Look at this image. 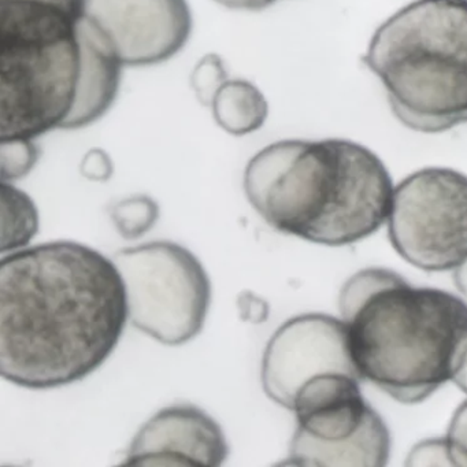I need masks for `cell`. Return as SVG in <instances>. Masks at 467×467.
<instances>
[{"label": "cell", "mask_w": 467, "mask_h": 467, "mask_svg": "<svg viewBox=\"0 0 467 467\" xmlns=\"http://www.w3.org/2000/svg\"><path fill=\"white\" fill-rule=\"evenodd\" d=\"M218 6L234 12L259 13L269 9L277 0H213Z\"/></svg>", "instance_id": "obj_23"}, {"label": "cell", "mask_w": 467, "mask_h": 467, "mask_svg": "<svg viewBox=\"0 0 467 467\" xmlns=\"http://www.w3.org/2000/svg\"><path fill=\"white\" fill-rule=\"evenodd\" d=\"M401 278L404 277L393 270L381 269V267H371V269L355 273L344 283L338 296L340 318L344 322L348 321L368 297L385 286L398 283Z\"/></svg>", "instance_id": "obj_15"}, {"label": "cell", "mask_w": 467, "mask_h": 467, "mask_svg": "<svg viewBox=\"0 0 467 467\" xmlns=\"http://www.w3.org/2000/svg\"><path fill=\"white\" fill-rule=\"evenodd\" d=\"M240 317L244 321L261 324L269 317V305L251 292H243L239 296Z\"/></svg>", "instance_id": "obj_22"}, {"label": "cell", "mask_w": 467, "mask_h": 467, "mask_svg": "<svg viewBox=\"0 0 467 467\" xmlns=\"http://www.w3.org/2000/svg\"><path fill=\"white\" fill-rule=\"evenodd\" d=\"M42 150L35 139L0 140V177L15 182L28 176L39 162Z\"/></svg>", "instance_id": "obj_17"}, {"label": "cell", "mask_w": 467, "mask_h": 467, "mask_svg": "<svg viewBox=\"0 0 467 467\" xmlns=\"http://www.w3.org/2000/svg\"><path fill=\"white\" fill-rule=\"evenodd\" d=\"M360 377L341 318L321 313L300 314L284 322L267 341L261 379L270 400L291 411L297 389L322 373Z\"/></svg>", "instance_id": "obj_9"}, {"label": "cell", "mask_w": 467, "mask_h": 467, "mask_svg": "<svg viewBox=\"0 0 467 467\" xmlns=\"http://www.w3.org/2000/svg\"><path fill=\"white\" fill-rule=\"evenodd\" d=\"M116 228L124 239H139L151 231L160 218V206L147 195H135L110 209Z\"/></svg>", "instance_id": "obj_16"}, {"label": "cell", "mask_w": 467, "mask_h": 467, "mask_svg": "<svg viewBox=\"0 0 467 467\" xmlns=\"http://www.w3.org/2000/svg\"><path fill=\"white\" fill-rule=\"evenodd\" d=\"M396 253L425 272H450L467 259V176L447 168L415 171L396 185L388 218Z\"/></svg>", "instance_id": "obj_8"}, {"label": "cell", "mask_w": 467, "mask_h": 467, "mask_svg": "<svg viewBox=\"0 0 467 467\" xmlns=\"http://www.w3.org/2000/svg\"><path fill=\"white\" fill-rule=\"evenodd\" d=\"M130 321L165 346H182L203 329L212 303L209 275L195 254L168 240L117 251Z\"/></svg>", "instance_id": "obj_7"}, {"label": "cell", "mask_w": 467, "mask_h": 467, "mask_svg": "<svg viewBox=\"0 0 467 467\" xmlns=\"http://www.w3.org/2000/svg\"><path fill=\"white\" fill-rule=\"evenodd\" d=\"M452 381L462 392L467 395V343L464 344L463 349H462L455 373H453Z\"/></svg>", "instance_id": "obj_24"}, {"label": "cell", "mask_w": 467, "mask_h": 467, "mask_svg": "<svg viewBox=\"0 0 467 467\" xmlns=\"http://www.w3.org/2000/svg\"><path fill=\"white\" fill-rule=\"evenodd\" d=\"M210 110L217 127L236 138L258 132L269 119L266 97L245 78H229L215 95Z\"/></svg>", "instance_id": "obj_13"}, {"label": "cell", "mask_w": 467, "mask_h": 467, "mask_svg": "<svg viewBox=\"0 0 467 467\" xmlns=\"http://www.w3.org/2000/svg\"><path fill=\"white\" fill-rule=\"evenodd\" d=\"M453 283L462 296L467 300V259L461 266L456 267L455 273H453Z\"/></svg>", "instance_id": "obj_25"}, {"label": "cell", "mask_w": 467, "mask_h": 467, "mask_svg": "<svg viewBox=\"0 0 467 467\" xmlns=\"http://www.w3.org/2000/svg\"><path fill=\"white\" fill-rule=\"evenodd\" d=\"M228 455L220 423L195 404L177 403L160 410L139 429L124 463L217 467Z\"/></svg>", "instance_id": "obj_11"}, {"label": "cell", "mask_w": 467, "mask_h": 467, "mask_svg": "<svg viewBox=\"0 0 467 467\" xmlns=\"http://www.w3.org/2000/svg\"><path fill=\"white\" fill-rule=\"evenodd\" d=\"M80 171L91 182H106L113 176V161L105 150L91 149L81 161Z\"/></svg>", "instance_id": "obj_21"}, {"label": "cell", "mask_w": 467, "mask_h": 467, "mask_svg": "<svg viewBox=\"0 0 467 467\" xmlns=\"http://www.w3.org/2000/svg\"><path fill=\"white\" fill-rule=\"evenodd\" d=\"M366 67L396 119L420 133L467 122V0H418L371 37Z\"/></svg>", "instance_id": "obj_4"}, {"label": "cell", "mask_w": 467, "mask_h": 467, "mask_svg": "<svg viewBox=\"0 0 467 467\" xmlns=\"http://www.w3.org/2000/svg\"><path fill=\"white\" fill-rule=\"evenodd\" d=\"M407 466H455L447 437L418 442L406 461Z\"/></svg>", "instance_id": "obj_19"}, {"label": "cell", "mask_w": 467, "mask_h": 467, "mask_svg": "<svg viewBox=\"0 0 467 467\" xmlns=\"http://www.w3.org/2000/svg\"><path fill=\"white\" fill-rule=\"evenodd\" d=\"M228 80L229 73L223 57L217 53H209L204 54L193 67L190 87L198 103L210 109L215 95Z\"/></svg>", "instance_id": "obj_18"}, {"label": "cell", "mask_w": 467, "mask_h": 467, "mask_svg": "<svg viewBox=\"0 0 467 467\" xmlns=\"http://www.w3.org/2000/svg\"><path fill=\"white\" fill-rule=\"evenodd\" d=\"M130 319L114 261L70 240L21 248L0 262V370L43 390L94 373Z\"/></svg>", "instance_id": "obj_1"}, {"label": "cell", "mask_w": 467, "mask_h": 467, "mask_svg": "<svg viewBox=\"0 0 467 467\" xmlns=\"http://www.w3.org/2000/svg\"><path fill=\"white\" fill-rule=\"evenodd\" d=\"M83 70L75 108L62 130H80L99 122L116 105L125 65L109 35L84 16L80 24Z\"/></svg>", "instance_id": "obj_12"}, {"label": "cell", "mask_w": 467, "mask_h": 467, "mask_svg": "<svg viewBox=\"0 0 467 467\" xmlns=\"http://www.w3.org/2000/svg\"><path fill=\"white\" fill-rule=\"evenodd\" d=\"M346 324L362 379L399 403L418 404L452 381L467 343V303L401 278L368 297Z\"/></svg>", "instance_id": "obj_3"}, {"label": "cell", "mask_w": 467, "mask_h": 467, "mask_svg": "<svg viewBox=\"0 0 467 467\" xmlns=\"http://www.w3.org/2000/svg\"><path fill=\"white\" fill-rule=\"evenodd\" d=\"M445 437L450 444L453 464L467 467V400L453 412Z\"/></svg>", "instance_id": "obj_20"}, {"label": "cell", "mask_w": 467, "mask_h": 467, "mask_svg": "<svg viewBox=\"0 0 467 467\" xmlns=\"http://www.w3.org/2000/svg\"><path fill=\"white\" fill-rule=\"evenodd\" d=\"M243 188L273 229L327 247L376 234L388 223L395 190L382 161L346 139L269 144L248 161Z\"/></svg>", "instance_id": "obj_2"}, {"label": "cell", "mask_w": 467, "mask_h": 467, "mask_svg": "<svg viewBox=\"0 0 467 467\" xmlns=\"http://www.w3.org/2000/svg\"><path fill=\"white\" fill-rule=\"evenodd\" d=\"M4 242L2 254L21 250L39 232V213L35 202L13 182H2Z\"/></svg>", "instance_id": "obj_14"}, {"label": "cell", "mask_w": 467, "mask_h": 467, "mask_svg": "<svg viewBox=\"0 0 467 467\" xmlns=\"http://www.w3.org/2000/svg\"><path fill=\"white\" fill-rule=\"evenodd\" d=\"M87 0H0V140L62 130L83 70Z\"/></svg>", "instance_id": "obj_5"}, {"label": "cell", "mask_w": 467, "mask_h": 467, "mask_svg": "<svg viewBox=\"0 0 467 467\" xmlns=\"http://www.w3.org/2000/svg\"><path fill=\"white\" fill-rule=\"evenodd\" d=\"M86 15L109 35L127 67L165 64L192 36L188 0H87Z\"/></svg>", "instance_id": "obj_10"}, {"label": "cell", "mask_w": 467, "mask_h": 467, "mask_svg": "<svg viewBox=\"0 0 467 467\" xmlns=\"http://www.w3.org/2000/svg\"><path fill=\"white\" fill-rule=\"evenodd\" d=\"M358 377L318 374L297 389L291 411L296 431L286 463L381 467L389 461L390 434L368 403Z\"/></svg>", "instance_id": "obj_6"}]
</instances>
